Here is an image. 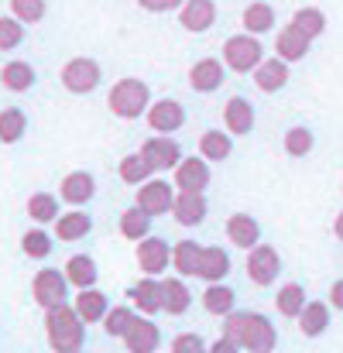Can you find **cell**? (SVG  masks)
Wrapping results in <instances>:
<instances>
[{
    "label": "cell",
    "mask_w": 343,
    "mask_h": 353,
    "mask_svg": "<svg viewBox=\"0 0 343 353\" xmlns=\"http://www.w3.org/2000/svg\"><path fill=\"white\" fill-rule=\"evenodd\" d=\"M247 353H271L278 347V330L268 316L261 312H251L247 319V333H244V343H240Z\"/></svg>",
    "instance_id": "obj_15"
},
{
    "label": "cell",
    "mask_w": 343,
    "mask_h": 353,
    "mask_svg": "<svg viewBox=\"0 0 343 353\" xmlns=\"http://www.w3.org/2000/svg\"><path fill=\"white\" fill-rule=\"evenodd\" d=\"M175 196H179V185L168 182V179H161V175H155V179H148L144 185H137V206L148 210L151 216H165V213H172Z\"/></svg>",
    "instance_id": "obj_6"
},
{
    "label": "cell",
    "mask_w": 343,
    "mask_h": 353,
    "mask_svg": "<svg viewBox=\"0 0 343 353\" xmlns=\"http://www.w3.org/2000/svg\"><path fill=\"white\" fill-rule=\"evenodd\" d=\"M199 257H203V243L199 240H179L172 247V268L182 278H196L199 274Z\"/></svg>",
    "instance_id": "obj_34"
},
{
    "label": "cell",
    "mask_w": 343,
    "mask_h": 353,
    "mask_svg": "<svg viewBox=\"0 0 343 353\" xmlns=\"http://www.w3.org/2000/svg\"><path fill=\"white\" fill-rule=\"evenodd\" d=\"M59 83H62V90L72 93V97H90V93H97L100 83H104V65H100L97 59H90V55H76V59H69V62L62 65Z\"/></svg>",
    "instance_id": "obj_3"
},
{
    "label": "cell",
    "mask_w": 343,
    "mask_h": 353,
    "mask_svg": "<svg viewBox=\"0 0 343 353\" xmlns=\"http://www.w3.org/2000/svg\"><path fill=\"white\" fill-rule=\"evenodd\" d=\"M172 353H210V347L199 333H179L172 340Z\"/></svg>",
    "instance_id": "obj_46"
},
{
    "label": "cell",
    "mask_w": 343,
    "mask_h": 353,
    "mask_svg": "<svg viewBox=\"0 0 343 353\" xmlns=\"http://www.w3.org/2000/svg\"><path fill=\"white\" fill-rule=\"evenodd\" d=\"M227 83V62L224 59H199V62H193V69H189V86H193V93H217L220 86Z\"/></svg>",
    "instance_id": "obj_11"
},
{
    "label": "cell",
    "mask_w": 343,
    "mask_h": 353,
    "mask_svg": "<svg viewBox=\"0 0 343 353\" xmlns=\"http://www.w3.org/2000/svg\"><path fill=\"white\" fill-rule=\"evenodd\" d=\"M86 319L76 312V305L62 302L55 309H45V336H48V347L55 353L66 350H83L86 343Z\"/></svg>",
    "instance_id": "obj_1"
},
{
    "label": "cell",
    "mask_w": 343,
    "mask_h": 353,
    "mask_svg": "<svg viewBox=\"0 0 343 353\" xmlns=\"http://www.w3.org/2000/svg\"><path fill=\"white\" fill-rule=\"evenodd\" d=\"M28 134V114L21 107H3L0 110V144H17Z\"/></svg>",
    "instance_id": "obj_40"
},
{
    "label": "cell",
    "mask_w": 343,
    "mask_h": 353,
    "mask_svg": "<svg viewBox=\"0 0 343 353\" xmlns=\"http://www.w3.org/2000/svg\"><path fill=\"white\" fill-rule=\"evenodd\" d=\"M28 216L38 227L55 223L62 216V196H55V192H35V196H28Z\"/></svg>",
    "instance_id": "obj_33"
},
{
    "label": "cell",
    "mask_w": 343,
    "mask_h": 353,
    "mask_svg": "<svg viewBox=\"0 0 343 353\" xmlns=\"http://www.w3.org/2000/svg\"><path fill=\"white\" fill-rule=\"evenodd\" d=\"M224 127L233 137H247L254 130V103L247 97H230L224 107Z\"/></svg>",
    "instance_id": "obj_21"
},
{
    "label": "cell",
    "mask_w": 343,
    "mask_h": 353,
    "mask_svg": "<svg viewBox=\"0 0 343 353\" xmlns=\"http://www.w3.org/2000/svg\"><path fill=\"white\" fill-rule=\"evenodd\" d=\"M179 24L189 34H206L217 24V0H186L179 7Z\"/></svg>",
    "instance_id": "obj_16"
},
{
    "label": "cell",
    "mask_w": 343,
    "mask_h": 353,
    "mask_svg": "<svg viewBox=\"0 0 343 353\" xmlns=\"http://www.w3.org/2000/svg\"><path fill=\"white\" fill-rule=\"evenodd\" d=\"M144 117H148V127H151L155 134H175V130L186 127V107H182L179 100L165 97V100H155Z\"/></svg>",
    "instance_id": "obj_13"
},
{
    "label": "cell",
    "mask_w": 343,
    "mask_h": 353,
    "mask_svg": "<svg viewBox=\"0 0 343 353\" xmlns=\"http://www.w3.org/2000/svg\"><path fill=\"white\" fill-rule=\"evenodd\" d=\"M59 196H62L66 206H79V210H86V206L97 199V175L86 172V168L69 172V175L59 182Z\"/></svg>",
    "instance_id": "obj_8"
},
{
    "label": "cell",
    "mask_w": 343,
    "mask_h": 353,
    "mask_svg": "<svg viewBox=\"0 0 343 353\" xmlns=\"http://www.w3.org/2000/svg\"><path fill=\"white\" fill-rule=\"evenodd\" d=\"M227 240L240 250H254L261 243V223L251 213H233L227 220Z\"/></svg>",
    "instance_id": "obj_25"
},
{
    "label": "cell",
    "mask_w": 343,
    "mask_h": 353,
    "mask_svg": "<svg viewBox=\"0 0 343 353\" xmlns=\"http://www.w3.org/2000/svg\"><path fill=\"white\" fill-rule=\"evenodd\" d=\"M52 250H55V236L45 234L41 227H35V230H24V234H21V254H24L28 261H48V257H52Z\"/></svg>",
    "instance_id": "obj_39"
},
{
    "label": "cell",
    "mask_w": 343,
    "mask_h": 353,
    "mask_svg": "<svg viewBox=\"0 0 343 353\" xmlns=\"http://www.w3.org/2000/svg\"><path fill=\"white\" fill-rule=\"evenodd\" d=\"M240 24H244V31H251V34H268V31H275V7H271L268 0H254V3L244 7Z\"/></svg>",
    "instance_id": "obj_32"
},
{
    "label": "cell",
    "mask_w": 343,
    "mask_h": 353,
    "mask_svg": "<svg viewBox=\"0 0 343 353\" xmlns=\"http://www.w3.org/2000/svg\"><path fill=\"white\" fill-rule=\"evenodd\" d=\"M203 309L210 312V316H230L233 309H237V292L224 285V281H213V285H206V292H203Z\"/></svg>",
    "instance_id": "obj_36"
},
{
    "label": "cell",
    "mask_w": 343,
    "mask_h": 353,
    "mask_svg": "<svg viewBox=\"0 0 343 353\" xmlns=\"http://www.w3.org/2000/svg\"><path fill=\"white\" fill-rule=\"evenodd\" d=\"M137 7L148 14H165V10H175V0H137Z\"/></svg>",
    "instance_id": "obj_47"
},
{
    "label": "cell",
    "mask_w": 343,
    "mask_h": 353,
    "mask_svg": "<svg viewBox=\"0 0 343 353\" xmlns=\"http://www.w3.org/2000/svg\"><path fill=\"white\" fill-rule=\"evenodd\" d=\"M72 305H76V312H79L86 323H104V316L110 312V299H107V292H100V288H79V292L72 295Z\"/></svg>",
    "instance_id": "obj_26"
},
{
    "label": "cell",
    "mask_w": 343,
    "mask_h": 353,
    "mask_svg": "<svg viewBox=\"0 0 343 353\" xmlns=\"http://www.w3.org/2000/svg\"><path fill=\"white\" fill-rule=\"evenodd\" d=\"M35 83H38V72H35V65L24 62V59H10V62L0 69V86H3L7 93H28V90H35Z\"/></svg>",
    "instance_id": "obj_22"
},
{
    "label": "cell",
    "mask_w": 343,
    "mask_h": 353,
    "mask_svg": "<svg viewBox=\"0 0 343 353\" xmlns=\"http://www.w3.org/2000/svg\"><path fill=\"white\" fill-rule=\"evenodd\" d=\"M127 299H130V305H134L141 316H158V312H165L161 278H155V274H144L141 281H134V285L127 288Z\"/></svg>",
    "instance_id": "obj_10"
},
{
    "label": "cell",
    "mask_w": 343,
    "mask_h": 353,
    "mask_svg": "<svg viewBox=\"0 0 343 353\" xmlns=\"http://www.w3.org/2000/svg\"><path fill=\"white\" fill-rule=\"evenodd\" d=\"M69 295H72V281H69L66 268H41V271H35V278H31V299H35V305L55 309V305L69 302Z\"/></svg>",
    "instance_id": "obj_4"
},
{
    "label": "cell",
    "mask_w": 343,
    "mask_h": 353,
    "mask_svg": "<svg viewBox=\"0 0 343 353\" xmlns=\"http://www.w3.org/2000/svg\"><path fill=\"white\" fill-rule=\"evenodd\" d=\"M24 34H28V24L14 14L0 17V52H14L24 45Z\"/></svg>",
    "instance_id": "obj_43"
},
{
    "label": "cell",
    "mask_w": 343,
    "mask_h": 353,
    "mask_svg": "<svg viewBox=\"0 0 343 353\" xmlns=\"http://www.w3.org/2000/svg\"><path fill=\"white\" fill-rule=\"evenodd\" d=\"M282 274V254L268 243H257L254 250H247V278L257 285V288H268L275 285V278Z\"/></svg>",
    "instance_id": "obj_7"
},
{
    "label": "cell",
    "mask_w": 343,
    "mask_h": 353,
    "mask_svg": "<svg viewBox=\"0 0 343 353\" xmlns=\"http://www.w3.org/2000/svg\"><path fill=\"white\" fill-rule=\"evenodd\" d=\"M137 323V312L130 309V305H110V312L104 316V333L110 336V340H124L127 336V330Z\"/></svg>",
    "instance_id": "obj_41"
},
{
    "label": "cell",
    "mask_w": 343,
    "mask_h": 353,
    "mask_svg": "<svg viewBox=\"0 0 343 353\" xmlns=\"http://www.w3.org/2000/svg\"><path fill=\"white\" fill-rule=\"evenodd\" d=\"M230 271H233V264H230V254L220 247V243H213V247H203V257H199V274L196 278H203L206 285H213V281H224Z\"/></svg>",
    "instance_id": "obj_27"
},
{
    "label": "cell",
    "mask_w": 343,
    "mask_h": 353,
    "mask_svg": "<svg viewBox=\"0 0 343 353\" xmlns=\"http://www.w3.org/2000/svg\"><path fill=\"white\" fill-rule=\"evenodd\" d=\"M151 103H155V100H151V86H148L144 79H137V76L117 79L114 86H110V97H107V107H110V114H114L117 120L144 117Z\"/></svg>",
    "instance_id": "obj_2"
},
{
    "label": "cell",
    "mask_w": 343,
    "mask_h": 353,
    "mask_svg": "<svg viewBox=\"0 0 343 353\" xmlns=\"http://www.w3.org/2000/svg\"><path fill=\"white\" fill-rule=\"evenodd\" d=\"M90 230H93V216L83 213L79 206H72L69 213H62V216L55 220V240H59V243H76V240L90 236Z\"/></svg>",
    "instance_id": "obj_24"
},
{
    "label": "cell",
    "mask_w": 343,
    "mask_h": 353,
    "mask_svg": "<svg viewBox=\"0 0 343 353\" xmlns=\"http://www.w3.org/2000/svg\"><path fill=\"white\" fill-rule=\"evenodd\" d=\"M292 62H285V59H264L251 76H254V86L261 90V93H282L285 86H288V79H292V69H288Z\"/></svg>",
    "instance_id": "obj_17"
},
{
    "label": "cell",
    "mask_w": 343,
    "mask_h": 353,
    "mask_svg": "<svg viewBox=\"0 0 343 353\" xmlns=\"http://www.w3.org/2000/svg\"><path fill=\"white\" fill-rule=\"evenodd\" d=\"M66 353H83V350H66Z\"/></svg>",
    "instance_id": "obj_52"
},
{
    "label": "cell",
    "mask_w": 343,
    "mask_h": 353,
    "mask_svg": "<svg viewBox=\"0 0 343 353\" xmlns=\"http://www.w3.org/2000/svg\"><path fill=\"white\" fill-rule=\"evenodd\" d=\"M151 227H155V216H151L148 210H141L137 203L120 213V236H124V240H134V243H137V240L151 236Z\"/></svg>",
    "instance_id": "obj_29"
},
{
    "label": "cell",
    "mask_w": 343,
    "mask_h": 353,
    "mask_svg": "<svg viewBox=\"0 0 343 353\" xmlns=\"http://www.w3.org/2000/svg\"><path fill=\"white\" fill-rule=\"evenodd\" d=\"M161 347V330L158 323H151V316H137V323L127 330L124 336V350L127 353H155Z\"/></svg>",
    "instance_id": "obj_18"
},
{
    "label": "cell",
    "mask_w": 343,
    "mask_h": 353,
    "mask_svg": "<svg viewBox=\"0 0 343 353\" xmlns=\"http://www.w3.org/2000/svg\"><path fill=\"white\" fill-rule=\"evenodd\" d=\"M330 309H333V305H326V302H309V305L302 309V316H299V333H302L306 340L323 336V333L330 330Z\"/></svg>",
    "instance_id": "obj_35"
},
{
    "label": "cell",
    "mask_w": 343,
    "mask_h": 353,
    "mask_svg": "<svg viewBox=\"0 0 343 353\" xmlns=\"http://www.w3.org/2000/svg\"><path fill=\"white\" fill-rule=\"evenodd\" d=\"M206 213H210L206 192H182V189H179L175 206H172L175 223H182V227H199V223H206Z\"/></svg>",
    "instance_id": "obj_19"
},
{
    "label": "cell",
    "mask_w": 343,
    "mask_h": 353,
    "mask_svg": "<svg viewBox=\"0 0 343 353\" xmlns=\"http://www.w3.org/2000/svg\"><path fill=\"white\" fill-rule=\"evenodd\" d=\"M247 319H251V312H230L224 316V336L233 340V343H244V333H247Z\"/></svg>",
    "instance_id": "obj_45"
},
{
    "label": "cell",
    "mask_w": 343,
    "mask_h": 353,
    "mask_svg": "<svg viewBox=\"0 0 343 353\" xmlns=\"http://www.w3.org/2000/svg\"><path fill=\"white\" fill-rule=\"evenodd\" d=\"M182 3H186V0H175V10H179V7H182Z\"/></svg>",
    "instance_id": "obj_51"
},
{
    "label": "cell",
    "mask_w": 343,
    "mask_h": 353,
    "mask_svg": "<svg viewBox=\"0 0 343 353\" xmlns=\"http://www.w3.org/2000/svg\"><path fill=\"white\" fill-rule=\"evenodd\" d=\"M199 154L206 158V161H227L230 154H233V134L230 130H220V127H210V130H203L199 134Z\"/></svg>",
    "instance_id": "obj_28"
},
{
    "label": "cell",
    "mask_w": 343,
    "mask_h": 353,
    "mask_svg": "<svg viewBox=\"0 0 343 353\" xmlns=\"http://www.w3.org/2000/svg\"><path fill=\"white\" fill-rule=\"evenodd\" d=\"M10 14L24 24H41L48 14V0H10Z\"/></svg>",
    "instance_id": "obj_44"
},
{
    "label": "cell",
    "mask_w": 343,
    "mask_h": 353,
    "mask_svg": "<svg viewBox=\"0 0 343 353\" xmlns=\"http://www.w3.org/2000/svg\"><path fill=\"white\" fill-rule=\"evenodd\" d=\"M210 165H213V161H206L203 154H196V158H182L179 168H175V185H179L182 192H206L210 182H213Z\"/></svg>",
    "instance_id": "obj_14"
},
{
    "label": "cell",
    "mask_w": 343,
    "mask_h": 353,
    "mask_svg": "<svg viewBox=\"0 0 343 353\" xmlns=\"http://www.w3.org/2000/svg\"><path fill=\"white\" fill-rule=\"evenodd\" d=\"M224 62H227L230 72H240V76L254 72V69L264 62V45H261V38L251 34V31L230 34L227 41H224Z\"/></svg>",
    "instance_id": "obj_5"
},
{
    "label": "cell",
    "mask_w": 343,
    "mask_h": 353,
    "mask_svg": "<svg viewBox=\"0 0 343 353\" xmlns=\"http://www.w3.org/2000/svg\"><path fill=\"white\" fill-rule=\"evenodd\" d=\"M282 148H285L288 158H309L313 148H316V134H313V127H306V123L288 127L285 137H282Z\"/></svg>",
    "instance_id": "obj_38"
},
{
    "label": "cell",
    "mask_w": 343,
    "mask_h": 353,
    "mask_svg": "<svg viewBox=\"0 0 343 353\" xmlns=\"http://www.w3.org/2000/svg\"><path fill=\"white\" fill-rule=\"evenodd\" d=\"M292 24L306 34V38H323L326 34V14L320 10V7H299L295 14H292Z\"/></svg>",
    "instance_id": "obj_42"
},
{
    "label": "cell",
    "mask_w": 343,
    "mask_h": 353,
    "mask_svg": "<svg viewBox=\"0 0 343 353\" xmlns=\"http://www.w3.org/2000/svg\"><path fill=\"white\" fill-rule=\"evenodd\" d=\"M137 268H141L144 274L161 278L165 268H172V243H168L165 236H155V234L137 240Z\"/></svg>",
    "instance_id": "obj_9"
},
{
    "label": "cell",
    "mask_w": 343,
    "mask_h": 353,
    "mask_svg": "<svg viewBox=\"0 0 343 353\" xmlns=\"http://www.w3.org/2000/svg\"><path fill=\"white\" fill-rule=\"evenodd\" d=\"M141 151L151 158V165H155L158 172H175L179 161L186 158V154H182V144H179L172 134H155V137H148V141L141 144Z\"/></svg>",
    "instance_id": "obj_12"
},
{
    "label": "cell",
    "mask_w": 343,
    "mask_h": 353,
    "mask_svg": "<svg viewBox=\"0 0 343 353\" xmlns=\"http://www.w3.org/2000/svg\"><path fill=\"white\" fill-rule=\"evenodd\" d=\"M309 48H313V38H306L292 21L275 34V55L285 59V62H302V59L309 55Z\"/></svg>",
    "instance_id": "obj_20"
},
{
    "label": "cell",
    "mask_w": 343,
    "mask_h": 353,
    "mask_svg": "<svg viewBox=\"0 0 343 353\" xmlns=\"http://www.w3.org/2000/svg\"><path fill=\"white\" fill-rule=\"evenodd\" d=\"M306 305H309V299H306V288H302L299 281L282 285L278 295H275V309H278V316H285V319H299Z\"/></svg>",
    "instance_id": "obj_37"
},
{
    "label": "cell",
    "mask_w": 343,
    "mask_h": 353,
    "mask_svg": "<svg viewBox=\"0 0 343 353\" xmlns=\"http://www.w3.org/2000/svg\"><path fill=\"white\" fill-rule=\"evenodd\" d=\"M330 305H333L337 312H343V278H337V281L330 285Z\"/></svg>",
    "instance_id": "obj_49"
},
{
    "label": "cell",
    "mask_w": 343,
    "mask_h": 353,
    "mask_svg": "<svg viewBox=\"0 0 343 353\" xmlns=\"http://www.w3.org/2000/svg\"><path fill=\"white\" fill-rule=\"evenodd\" d=\"M66 274H69L76 292L79 288H97V281H100V268H97V261L90 254H72L66 261Z\"/></svg>",
    "instance_id": "obj_30"
},
{
    "label": "cell",
    "mask_w": 343,
    "mask_h": 353,
    "mask_svg": "<svg viewBox=\"0 0 343 353\" xmlns=\"http://www.w3.org/2000/svg\"><path fill=\"white\" fill-rule=\"evenodd\" d=\"M117 175H120V182H124V185H144L148 179H155V175H158V168L151 165V158H148L144 151H130V154H124V158H120Z\"/></svg>",
    "instance_id": "obj_23"
},
{
    "label": "cell",
    "mask_w": 343,
    "mask_h": 353,
    "mask_svg": "<svg viewBox=\"0 0 343 353\" xmlns=\"http://www.w3.org/2000/svg\"><path fill=\"white\" fill-rule=\"evenodd\" d=\"M333 236H337V240L343 243V210L337 213V220H333Z\"/></svg>",
    "instance_id": "obj_50"
},
{
    "label": "cell",
    "mask_w": 343,
    "mask_h": 353,
    "mask_svg": "<svg viewBox=\"0 0 343 353\" xmlns=\"http://www.w3.org/2000/svg\"><path fill=\"white\" fill-rule=\"evenodd\" d=\"M161 295H165V312L168 316H186L193 309V292L186 285V278H165L161 281Z\"/></svg>",
    "instance_id": "obj_31"
},
{
    "label": "cell",
    "mask_w": 343,
    "mask_h": 353,
    "mask_svg": "<svg viewBox=\"0 0 343 353\" xmlns=\"http://www.w3.org/2000/svg\"><path fill=\"white\" fill-rule=\"evenodd\" d=\"M244 347L240 343H233V340H227V336H220L217 343H210V353H240Z\"/></svg>",
    "instance_id": "obj_48"
}]
</instances>
